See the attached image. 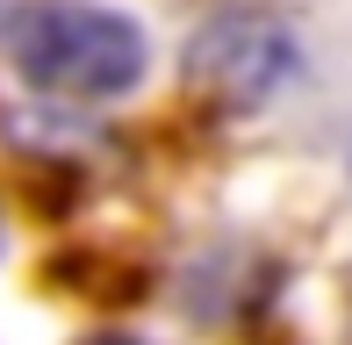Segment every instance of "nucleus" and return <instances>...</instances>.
I'll use <instances>...</instances> for the list:
<instances>
[{
    "instance_id": "obj_1",
    "label": "nucleus",
    "mask_w": 352,
    "mask_h": 345,
    "mask_svg": "<svg viewBox=\"0 0 352 345\" xmlns=\"http://www.w3.org/2000/svg\"><path fill=\"white\" fill-rule=\"evenodd\" d=\"M8 58L36 93L58 101H116L144 80V29L101 0H14Z\"/></svg>"
},
{
    "instance_id": "obj_2",
    "label": "nucleus",
    "mask_w": 352,
    "mask_h": 345,
    "mask_svg": "<svg viewBox=\"0 0 352 345\" xmlns=\"http://www.w3.org/2000/svg\"><path fill=\"white\" fill-rule=\"evenodd\" d=\"M287 72H295V36L259 8L216 14L195 36V51H187V80L209 93L216 108H259Z\"/></svg>"
},
{
    "instance_id": "obj_3",
    "label": "nucleus",
    "mask_w": 352,
    "mask_h": 345,
    "mask_svg": "<svg viewBox=\"0 0 352 345\" xmlns=\"http://www.w3.org/2000/svg\"><path fill=\"white\" fill-rule=\"evenodd\" d=\"M87 345H144V338H87Z\"/></svg>"
}]
</instances>
